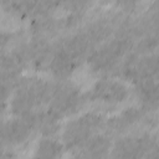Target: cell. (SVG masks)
Returning a JSON list of instances; mask_svg holds the SVG:
<instances>
[{"mask_svg":"<svg viewBox=\"0 0 159 159\" xmlns=\"http://www.w3.org/2000/svg\"><path fill=\"white\" fill-rule=\"evenodd\" d=\"M35 129L37 133H40L42 137H56L62 129L61 118L55 116L52 112L39 109L35 113H32Z\"/></svg>","mask_w":159,"mask_h":159,"instance_id":"obj_13","label":"cell"},{"mask_svg":"<svg viewBox=\"0 0 159 159\" xmlns=\"http://www.w3.org/2000/svg\"><path fill=\"white\" fill-rule=\"evenodd\" d=\"M150 158H159V142H158L157 147L154 148V150L152 152V154H150Z\"/></svg>","mask_w":159,"mask_h":159,"instance_id":"obj_18","label":"cell"},{"mask_svg":"<svg viewBox=\"0 0 159 159\" xmlns=\"http://www.w3.org/2000/svg\"><path fill=\"white\" fill-rule=\"evenodd\" d=\"M104 117L98 112H86L67 120L61 129V140L67 150L73 153L92 135L104 128Z\"/></svg>","mask_w":159,"mask_h":159,"instance_id":"obj_3","label":"cell"},{"mask_svg":"<svg viewBox=\"0 0 159 159\" xmlns=\"http://www.w3.org/2000/svg\"><path fill=\"white\" fill-rule=\"evenodd\" d=\"M134 41L122 35H114L98 45L87 57L89 71L98 76H113L123 58L133 50Z\"/></svg>","mask_w":159,"mask_h":159,"instance_id":"obj_2","label":"cell"},{"mask_svg":"<svg viewBox=\"0 0 159 159\" xmlns=\"http://www.w3.org/2000/svg\"><path fill=\"white\" fill-rule=\"evenodd\" d=\"M113 138L106 132H98L84 142L77 150L71 153L77 158H106L111 155Z\"/></svg>","mask_w":159,"mask_h":159,"instance_id":"obj_11","label":"cell"},{"mask_svg":"<svg viewBox=\"0 0 159 159\" xmlns=\"http://www.w3.org/2000/svg\"><path fill=\"white\" fill-rule=\"evenodd\" d=\"M80 66L81 65L78 62H76L73 58H71L68 55H66L63 51H61L53 45V55L47 71L56 81L70 80Z\"/></svg>","mask_w":159,"mask_h":159,"instance_id":"obj_12","label":"cell"},{"mask_svg":"<svg viewBox=\"0 0 159 159\" xmlns=\"http://www.w3.org/2000/svg\"><path fill=\"white\" fill-rule=\"evenodd\" d=\"M120 14L125 16L133 15L140 6L142 0H108Z\"/></svg>","mask_w":159,"mask_h":159,"instance_id":"obj_17","label":"cell"},{"mask_svg":"<svg viewBox=\"0 0 159 159\" xmlns=\"http://www.w3.org/2000/svg\"><path fill=\"white\" fill-rule=\"evenodd\" d=\"M154 114L145 113L139 106H129L119 113L109 117L104 122V132L112 138L120 137L133 130L139 124L152 128L154 125Z\"/></svg>","mask_w":159,"mask_h":159,"instance_id":"obj_7","label":"cell"},{"mask_svg":"<svg viewBox=\"0 0 159 159\" xmlns=\"http://www.w3.org/2000/svg\"><path fill=\"white\" fill-rule=\"evenodd\" d=\"M133 93L138 106L148 114H155L159 111V81L144 78L133 83Z\"/></svg>","mask_w":159,"mask_h":159,"instance_id":"obj_9","label":"cell"},{"mask_svg":"<svg viewBox=\"0 0 159 159\" xmlns=\"http://www.w3.org/2000/svg\"><path fill=\"white\" fill-rule=\"evenodd\" d=\"M88 102L86 93L70 80L55 81L47 109L63 119L78 113Z\"/></svg>","mask_w":159,"mask_h":159,"instance_id":"obj_4","label":"cell"},{"mask_svg":"<svg viewBox=\"0 0 159 159\" xmlns=\"http://www.w3.org/2000/svg\"><path fill=\"white\" fill-rule=\"evenodd\" d=\"M66 150L67 149L62 140H58L55 137H42L34 148V157L43 159H55L62 157Z\"/></svg>","mask_w":159,"mask_h":159,"instance_id":"obj_15","label":"cell"},{"mask_svg":"<svg viewBox=\"0 0 159 159\" xmlns=\"http://www.w3.org/2000/svg\"><path fill=\"white\" fill-rule=\"evenodd\" d=\"M63 0H36L34 16L55 15L58 10H62Z\"/></svg>","mask_w":159,"mask_h":159,"instance_id":"obj_16","label":"cell"},{"mask_svg":"<svg viewBox=\"0 0 159 159\" xmlns=\"http://www.w3.org/2000/svg\"><path fill=\"white\" fill-rule=\"evenodd\" d=\"M86 96L88 102L98 104L99 107L116 108L129 99L130 88L118 77L104 76L92 84Z\"/></svg>","mask_w":159,"mask_h":159,"instance_id":"obj_5","label":"cell"},{"mask_svg":"<svg viewBox=\"0 0 159 159\" xmlns=\"http://www.w3.org/2000/svg\"><path fill=\"white\" fill-rule=\"evenodd\" d=\"M36 132L32 114L2 120L1 125V148H15L25 144Z\"/></svg>","mask_w":159,"mask_h":159,"instance_id":"obj_8","label":"cell"},{"mask_svg":"<svg viewBox=\"0 0 159 159\" xmlns=\"http://www.w3.org/2000/svg\"><path fill=\"white\" fill-rule=\"evenodd\" d=\"M36 0H1L4 12L12 19L25 21L31 20L35 12Z\"/></svg>","mask_w":159,"mask_h":159,"instance_id":"obj_14","label":"cell"},{"mask_svg":"<svg viewBox=\"0 0 159 159\" xmlns=\"http://www.w3.org/2000/svg\"><path fill=\"white\" fill-rule=\"evenodd\" d=\"M30 37L42 39L53 41L60 37L61 32L65 31L62 17H56L55 15H42L35 16L29 22Z\"/></svg>","mask_w":159,"mask_h":159,"instance_id":"obj_10","label":"cell"},{"mask_svg":"<svg viewBox=\"0 0 159 159\" xmlns=\"http://www.w3.org/2000/svg\"><path fill=\"white\" fill-rule=\"evenodd\" d=\"M159 138L148 130L129 132L113 140L111 157L113 158H150Z\"/></svg>","mask_w":159,"mask_h":159,"instance_id":"obj_6","label":"cell"},{"mask_svg":"<svg viewBox=\"0 0 159 159\" xmlns=\"http://www.w3.org/2000/svg\"><path fill=\"white\" fill-rule=\"evenodd\" d=\"M53 82L39 76H22L7 101L12 116L26 117L48 104Z\"/></svg>","mask_w":159,"mask_h":159,"instance_id":"obj_1","label":"cell"}]
</instances>
